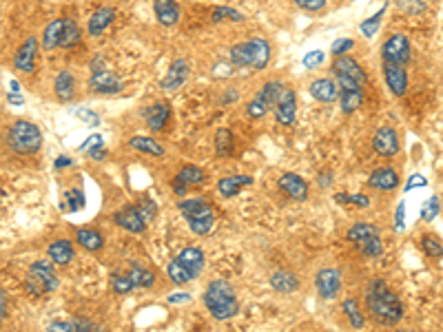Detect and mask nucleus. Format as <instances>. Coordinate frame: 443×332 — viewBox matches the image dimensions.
Wrapping results in <instances>:
<instances>
[{"label": "nucleus", "instance_id": "nucleus-18", "mask_svg": "<svg viewBox=\"0 0 443 332\" xmlns=\"http://www.w3.org/2000/svg\"><path fill=\"white\" fill-rule=\"evenodd\" d=\"M280 188H282L288 197L297 199V202H306V197H308V184H306V179L299 177L297 173H284V175L280 177Z\"/></svg>", "mask_w": 443, "mask_h": 332}, {"label": "nucleus", "instance_id": "nucleus-35", "mask_svg": "<svg viewBox=\"0 0 443 332\" xmlns=\"http://www.w3.org/2000/svg\"><path fill=\"white\" fill-rule=\"evenodd\" d=\"M80 38H82V32H80V27L76 25V20L71 18H67L65 20V32H63V40H60V47L63 49H69V47H73L80 43Z\"/></svg>", "mask_w": 443, "mask_h": 332}, {"label": "nucleus", "instance_id": "nucleus-37", "mask_svg": "<svg viewBox=\"0 0 443 332\" xmlns=\"http://www.w3.org/2000/svg\"><path fill=\"white\" fill-rule=\"evenodd\" d=\"M215 148H218V155H231L233 153V135L229 129H220L215 133Z\"/></svg>", "mask_w": 443, "mask_h": 332}, {"label": "nucleus", "instance_id": "nucleus-6", "mask_svg": "<svg viewBox=\"0 0 443 332\" xmlns=\"http://www.w3.org/2000/svg\"><path fill=\"white\" fill-rule=\"evenodd\" d=\"M7 142L16 153H36L43 144V133L34 122H27V120H18L12 124L7 133Z\"/></svg>", "mask_w": 443, "mask_h": 332}, {"label": "nucleus", "instance_id": "nucleus-22", "mask_svg": "<svg viewBox=\"0 0 443 332\" xmlns=\"http://www.w3.org/2000/svg\"><path fill=\"white\" fill-rule=\"evenodd\" d=\"M153 12L155 18L160 20V25L164 27H171L180 20V5H177V0H155Z\"/></svg>", "mask_w": 443, "mask_h": 332}, {"label": "nucleus", "instance_id": "nucleus-24", "mask_svg": "<svg viewBox=\"0 0 443 332\" xmlns=\"http://www.w3.org/2000/svg\"><path fill=\"white\" fill-rule=\"evenodd\" d=\"M368 184L372 188H379V190H392V188L399 186V175L392 168L383 166V168H377L375 173L370 175Z\"/></svg>", "mask_w": 443, "mask_h": 332}, {"label": "nucleus", "instance_id": "nucleus-52", "mask_svg": "<svg viewBox=\"0 0 443 332\" xmlns=\"http://www.w3.org/2000/svg\"><path fill=\"white\" fill-rule=\"evenodd\" d=\"M76 332H100V330H98V326L93 324V321H89V319H78V321H76Z\"/></svg>", "mask_w": 443, "mask_h": 332}, {"label": "nucleus", "instance_id": "nucleus-58", "mask_svg": "<svg viewBox=\"0 0 443 332\" xmlns=\"http://www.w3.org/2000/svg\"><path fill=\"white\" fill-rule=\"evenodd\" d=\"M0 304H3V308H0V317L7 319V293H5V290L0 293Z\"/></svg>", "mask_w": 443, "mask_h": 332}, {"label": "nucleus", "instance_id": "nucleus-3", "mask_svg": "<svg viewBox=\"0 0 443 332\" xmlns=\"http://www.w3.org/2000/svg\"><path fill=\"white\" fill-rule=\"evenodd\" d=\"M202 270H204V253L198 246H189L171 261L169 268H166V275H169L173 284L182 286L198 279Z\"/></svg>", "mask_w": 443, "mask_h": 332}, {"label": "nucleus", "instance_id": "nucleus-41", "mask_svg": "<svg viewBox=\"0 0 443 332\" xmlns=\"http://www.w3.org/2000/svg\"><path fill=\"white\" fill-rule=\"evenodd\" d=\"M233 20V23H242L244 20V16L240 14V12H235V9H231V7H215L213 9V16H211V20L213 23H220V20Z\"/></svg>", "mask_w": 443, "mask_h": 332}, {"label": "nucleus", "instance_id": "nucleus-59", "mask_svg": "<svg viewBox=\"0 0 443 332\" xmlns=\"http://www.w3.org/2000/svg\"><path fill=\"white\" fill-rule=\"evenodd\" d=\"M69 164H71V157H58L56 159V168H65Z\"/></svg>", "mask_w": 443, "mask_h": 332}, {"label": "nucleus", "instance_id": "nucleus-16", "mask_svg": "<svg viewBox=\"0 0 443 332\" xmlns=\"http://www.w3.org/2000/svg\"><path fill=\"white\" fill-rule=\"evenodd\" d=\"M38 52V40L36 38H27L25 43L18 47V52L14 56V67L23 74H32L34 71V60Z\"/></svg>", "mask_w": 443, "mask_h": 332}, {"label": "nucleus", "instance_id": "nucleus-9", "mask_svg": "<svg viewBox=\"0 0 443 332\" xmlns=\"http://www.w3.org/2000/svg\"><path fill=\"white\" fill-rule=\"evenodd\" d=\"M381 58L383 63H397V65H406L410 60V43L403 34H392L386 45L381 49Z\"/></svg>", "mask_w": 443, "mask_h": 332}, {"label": "nucleus", "instance_id": "nucleus-13", "mask_svg": "<svg viewBox=\"0 0 443 332\" xmlns=\"http://www.w3.org/2000/svg\"><path fill=\"white\" fill-rule=\"evenodd\" d=\"M315 286L319 290V297L321 299H334L341 288V277H339V270L334 268H323L317 273V279H315Z\"/></svg>", "mask_w": 443, "mask_h": 332}, {"label": "nucleus", "instance_id": "nucleus-44", "mask_svg": "<svg viewBox=\"0 0 443 332\" xmlns=\"http://www.w3.org/2000/svg\"><path fill=\"white\" fill-rule=\"evenodd\" d=\"M73 115H76L78 120H82V122H84V124H89V126H98V124H100V115L93 113V111H91V109H87V107L76 109V111H73Z\"/></svg>", "mask_w": 443, "mask_h": 332}, {"label": "nucleus", "instance_id": "nucleus-46", "mask_svg": "<svg viewBox=\"0 0 443 332\" xmlns=\"http://www.w3.org/2000/svg\"><path fill=\"white\" fill-rule=\"evenodd\" d=\"M266 102L258 96V100H253V102H249V107H246V113H249L251 118H264L266 115Z\"/></svg>", "mask_w": 443, "mask_h": 332}, {"label": "nucleus", "instance_id": "nucleus-14", "mask_svg": "<svg viewBox=\"0 0 443 332\" xmlns=\"http://www.w3.org/2000/svg\"><path fill=\"white\" fill-rule=\"evenodd\" d=\"M189 74H191L189 63H186L184 58H177V60H173V63H171L169 71H166V76L162 78L160 87L164 89V91H173V89L182 87L186 80H189Z\"/></svg>", "mask_w": 443, "mask_h": 332}, {"label": "nucleus", "instance_id": "nucleus-36", "mask_svg": "<svg viewBox=\"0 0 443 332\" xmlns=\"http://www.w3.org/2000/svg\"><path fill=\"white\" fill-rule=\"evenodd\" d=\"M341 308H343V313H346V317L350 319V326L357 328V330H361L363 324H366V319H363V315H361L357 299H346V301H343Z\"/></svg>", "mask_w": 443, "mask_h": 332}, {"label": "nucleus", "instance_id": "nucleus-51", "mask_svg": "<svg viewBox=\"0 0 443 332\" xmlns=\"http://www.w3.org/2000/svg\"><path fill=\"white\" fill-rule=\"evenodd\" d=\"M295 5L306 9V12H319V9L326 5V0H295Z\"/></svg>", "mask_w": 443, "mask_h": 332}, {"label": "nucleus", "instance_id": "nucleus-57", "mask_svg": "<svg viewBox=\"0 0 443 332\" xmlns=\"http://www.w3.org/2000/svg\"><path fill=\"white\" fill-rule=\"evenodd\" d=\"M186 301H191L189 295H171L169 297V304H186Z\"/></svg>", "mask_w": 443, "mask_h": 332}, {"label": "nucleus", "instance_id": "nucleus-45", "mask_svg": "<svg viewBox=\"0 0 443 332\" xmlns=\"http://www.w3.org/2000/svg\"><path fill=\"white\" fill-rule=\"evenodd\" d=\"M437 215H439V199L437 197L426 199V204H423V208H421V219L432 221Z\"/></svg>", "mask_w": 443, "mask_h": 332}, {"label": "nucleus", "instance_id": "nucleus-56", "mask_svg": "<svg viewBox=\"0 0 443 332\" xmlns=\"http://www.w3.org/2000/svg\"><path fill=\"white\" fill-rule=\"evenodd\" d=\"M7 100H9V104H23V102H25V98L21 96V91H12V93H7Z\"/></svg>", "mask_w": 443, "mask_h": 332}, {"label": "nucleus", "instance_id": "nucleus-34", "mask_svg": "<svg viewBox=\"0 0 443 332\" xmlns=\"http://www.w3.org/2000/svg\"><path fill=\"white\" fill-rule=\"evenodd\" d=\"M78 244H80L82 248L87 250H100L102 248V235L100 233H95V230H89V228H80L78 230Z\"/></svg>", "mask_w": 443, "mask_h": 332}, {"label": "nucleus", "instance_id": "nucleus-1", "mask_svg": "<svg viewBox=\"0 0 443 332\" xmlns=\"http://www.w3.org/2000/svg\"><path fill=\"white\" fill-rule=\"evenodd\" d=\"M366 304L370 308L372 317H375L379 324L386 326H395L403 317V306L399 297L388 290V286L383 284L381 279L370 281V286L366 290Z\"/></svg>", "mask_w": 443, "mask_h": 332}, {"label": "nucleus", "instance_id": "nucleus-29", "mask_svg": "<svg viewBox=\"0 0 443 332\" xmlns=\"http://www.w3.org/2000/svg\"><path fill=\"white\" fill-rule=\"evenodd\" d=\"M253 184V177L251 175H235V177H224L218 182V190L222 193V197H233L238 195L244 186Z\"/></svg>", "mask_w": 443, "mask_h": 332}, {"label": "nucleus", "instance_id": "nucleus-17", "mask_svg": "<svg viewBox=\"0 0 443 332\" xmlns=\"http://www.w3.org/2000/svg\"><path fill=\"white\" fill-rule=\"evenodd\" d=\"M383 76H386V82L390 87V91L395 96H403L408 89V76L403 65L397 63H383Z\"/></svg>", "mask_w": 443, "mask_h": 332}, {"label": "nucleus", "instance_id": "nucleus-2", "mask_svg": "<svg viewBox=\"0 0 443 332\" xmlns=\"http://www.w3.org/2000/svg\"><path fill=\"white\" fill-rule=\"evenodd\" d=\"M204 304L209 308V313L220 321L235 317L240 310V301H238V295H235V288L224 279L211 281L204 293Z\"/></svg>", "mask_w": 443, "mask_h": 332}, {"label": "nucleus", "instance_id": "nucleus-55", "mask_svg": "<svg viewBox=\"0 0 443 332\" xmlns=\"http://www.w3.org/2000/svg\"><path fill=\"white\" fill-rule=\"evenodd\" d=\"M415 186H426V177H423V175H412L410 182L406 184V190H412Z\"/></svg>", "mask_w": 443, "mask_h": 332}, {"label": "nucleus", "instance_id": "nucleus-28", "mask_svg": "<svg viewBox=\"0 0 443 332\" xmlns=\"http://www.w3.org/2000/svg\"><path fill=\"white\" fill-rule=\"evenodd\" d=\"M271 286L273 290H277V293H295V290L299 288V279L295 277L288 270H277V273L271 275Z\"/></svg>", "mask_w": 443, "mask_h": 332}, {"label": "nucleus", "instance_id": "nucleus-25", "mask_svg": "<svg viewBox=\"0 0 443 332\" xmlns=\"http://www.w3.org/2000/svg\"><path fill=\"white\" fill-rule=\"evenodd\" d=\"M65 20L67 18H58L54 23H49L47 29L43 32V49L45 52H52V49L60 47V40H63V32H65Z\"/></svg>", "mask_w": 443, "mask_h": 332}, {"label": "nucleus", "instance_id": "nucleus-54", "mask_svg": "<svg viewBox=\"0 0 443 332\" xmlns=\"http://www.w3.org/2000/svg\"><path fill=\"white\" fill-rule=\"evenodd\" d=\"M137 208H140V213H142V217H144L146 221H151V219L155 217V204H151V202H142Z\"/></svg>", "mask_w": 443, "mask_h": 332}, {"label": "nucleus", "instance_id": "nucleus-62", "mask_svg": "<svg viewBox=\"0 0 443 332\" xmlns=\"http://www.w3.org/2000/svg\"><path fill=\"white\" fill-rule=\"evenodd\" d=\"M401 332H410V330H401Z\"/></svg>", "mask_w": 443, "mask_h": 332}, {"label": "nucleus", "instance_id": "nucleus-19", "mask_svg": "<svg viewBox=\"0 0 443 332\" xmlns=\"http://www.w3.org/2000/svg\"><path fill=\"white\" fill-rule=\"evenodd\" d=\"M332 71H334V76H346V78L354 80V82H359V85L366 82V74H363V69L357 65V60L350 58V56L334 58Z\"/></svg>", "mask_w": 443, "mask_h": 332}, {"label": "nucleus", "instance_id": "nucleus-11", "mask_svg": "<svg viewBox=\"0 0 443 332\" xmlns=\"http://www.w3.org/2000/svg\"><path fill=\"white\" fill-rule=\"evenodd\" d=\"M122 87H124L122 80L115 74L106 71V69H102V71H93L91 78H89V89L100 96H115L122 91Z\"/></svg>", "mask_w": 443, "mask_h": 332}, {"label": "nucleus", "instance_id": "nucleus-43", "mask_svg": "<svg viewBox=\"0 0 443 332\" xmlns=\"http://www.w3.org/2000/svg\"><path fill=\"white\" fill-rule=\"evenodd\" d=\"M65 202H69V204H65V206H60V208H65V210H78V208H82L84 206V195L80 193V190H67L65 193Z\"/></svg>", "mask_w": 443, "mask_h": 332}, {"label": "nucleus", "instance_id": "nucleus-49", "mask_svg": "<svg viewBox=\"0 0 443 332\" xmlns=\"http://www.w3.org/2000/svg\"><path fill=\"white\" fill-rule=\"evenodd\" d=\"M323 52H310V54H306L304 56V67L306 69H317L321 63H323Z\"/></svg>", "mask_w": 443, "mask_h": 332}, {"label": "nucleus", "instance_id": "nucleus-4", "mask_svg": "<svg viewBox=\"0 0 443 332\" xmlns=\"http://www.w3.org/2000/svg\"><path fill=\"white\" fill-rule=\"evenodd\" d=\"M271 60V47L264 38H253L249 43L235 45L231 49V63L238 67L264 69Z\"/></svg>", "mask_w": 443, "mask_h": 332}, {"label": "nucleus", "instance_id": "nucleus-12", "mask_svg": "<svg viewBox=\"0 0 443 332\" xmlns=\"http://www.w3.org/2000/svg\"><path fill=\"white\" fill-rule=\"evenodd\" d=\"M372 146L381 157H392L399 153V137L397 131L390 126H379L375 137H372Z\"/></svg>", "mask_w": 443, "mask_h": 332}, {"label": "nucleus", "instance_id": "nucleus-26", "mask_svg": "<svg viewBox=\"0 0 443 332\" xmlns=\"http://www.w3.org/2000/svg\"><path fill=\"white\" fill-rule=\"evenodd\" d=\"M171 115V109L166 102H155L146 109V124H149L151 131H162L166 120Z\"/></svg>", "mask_w": 443, "mask_h": 332}, {"label": "nucleus", "instance_id": "nucleus-61", "mask_svg": "<svg viewBox=\"0 0 443 332\" xmlns=\"http://www.w3.org/2000/svg\"><path fill=\"white\" fill-rule=\"evenodd\" d=\"M89 155H91L93 159H102V157H104V151H98V148H93V151H91V153H89Z\"/></svg>", "mask_w": 443, "mask_h": 332}, {"label": "nucleus", "instance_id": "nucleus-8", "mask_svg": "<svg viewBox=\"0 0 443 332\" xmlns=\"http://www.w3.org/2000/svg\"><path fill=\"white\" fill-rule=\"evenodd\" d=\"M337 87H339V102L343 113H354L361 102H363V91L361 85L346 76H337Z\"/></svg>", "mask_w": 443, "mask_h": 332}, {"label": "nucleus", "instance_id": "nucleus-15", "mask_svg": "<svg viewBox=\"0 0 443 332\" xmlns=\"http://www.w3.org/2000/svg\"><path fill=\"white\" fill-rule=\"evenodd\" d=\"M113 221L117 226H122L124 230H129V233H142L146 228V219L142 217L140 208H133V206H126L122 210H117L113 215Z\"/></svg>", "mask_w": 443, "mask_h": 332}, {"label": "nucleus", "instance_id": "nucleus-60", "mask_svg": "<svg viewBox=\"0 0 443 332\" xmlns=\"http://www.w3.org/2000/svg\"><path fill=\"white\" fill-rule=\"evenodd\" d=\"M403 208H406L403 204H399V208H397V226L399 228H403Z\"/></svg>", "mask_w": 443, "mask_h": 332}, {"label": "nucleus", "instance_id": "nucleus-48", "mask_svg": "<svg viewBox=\"0 0 443 332\" xmlns=\"http://www.w3.org/2000/svg\"><path fill=\"white\" fill-rule=\"evenodd\" d=\"M334 199H337L339 204H348V202H352V204L363 206V208H366V206L370 204L366 195H334Z\"/></svg>", "mask_w": 443, "mask_h": 332}, {"label": "nucleus", "instance_id": "nucleus-50", "mask_svg": "<svg viewBox=\"0 0 443 332\" xmlns=\"http://www.w3.org/2000/svg\"><path fill=\"white\" fill-rule=\"evenodd\" d=\"M100 146H102V135L93 133L91 137H87L84 142L80 144V151H84V153H91L93 148H100Z\"/></svg>", "mask_w": 443, "mask_h": 332}, {"label": "nucleus", "instance_id": "nucleus-32", "mask_svg": "<svg viewBox=\"0 0 443 332\" xmlns=\"http://www.w3.org/2000/svg\"><path fill=\"white\" fill-rule=\"evenodd\" d=\"M129 146H131V148H135V151H140V153H149V155H157V157H162V155H164L162 144H157L155 140H151V137H142V135L131 137Z\"/></svg>", "mask_w": 443, "mask_h": 332}, {"label": "nucleus", "instance_id": "nucleus-27", "mask_svg": "<svg viewBox=\"0 0 443 332\" xmlns=\"http://www.w3.org/2000/svg\"><path fill=\"white\" fill-rule=\"evenodd\" d=\"M47 255H49V259L54 261V264H58V266H67L69 261L73 259V246L69 244L67 239H58V241H54L52 246H49Z\"/></svg>", "mask_w": 443, "mask_h": 332}, {"label": "nucleus", "instance_id": "nucleus-42", "mask_svg": "<svg viewBox=\"0 0 443 332\" xmlns=\"http://www.w3.org/2000/svg\"><path fill=\"white\" fill-rule=\"evenodd\" d=\"M111 288L115 290V293L126 295L133 290V284H131V279L126 277V273H113L111 275Z\"/></svg>", "mask_w": 443, "mask_h": 332}, {"label": "nucleus", "instance_id": "nucleus-33", "mask_svg": "<svg viewBox=\"0 0 443 332\" xmlns=\"http://www.w3.org/2000/svg\"><path fill=\"white\" fill-rule=\"evenodd\" d=\"M284 91H286V89H284L282 82H266L264 89L260 91V98L266 102V107H277Z\"/></svg>", "mask_w": 443, "mask_h": 332}, {"label": "nucleus", "instance_id": "nucleus-10", "mask_svg": "<svg viewBox=\"0 0 443 332\" xmlns=\"http://www.w3.org/2000/svg\"><path fill=\"white\" fill-rule=\"evenodd\" d=\"M29 284H36V288L45 290V293H54L58 288V275L54 273L52 264H47V261H34L32 268H29Z\"/></svg>", "mask_w": 443, "mask_h": 332}, {"label": "nucleus", "instance_id": "nucleus-21", "mask_svg": "<svg viewBox=\"0 0 443 332\" xmlns=\"http://www.w3.org/2000/svg\"><path fill=\"white\" fill-rule=\"evenodd\" d=\"M310 93L315 100H319V102L330 104L334 100H339V87H337V82H332L330 78H319L310 82Z\"/></svg>", "mask_w": 443, "mask_h": 332}, {"label": "nucleus", "instance_id": "nucleus-38", "mask_svg": "<svg viewBox=\"0 0 443 332\" xmlns=\"http://www.w3.org/2000/svg\"><path fill=\"white\" fill-rule=\"evenodd\" d=\"M204 170L202 168H198V166H193V164H189V166H184L180 173H177V179H182L184 184H202L204 182Z\"/></svg>", "mask_w": 443, "mask_h": 332}, {"label": "nucleus", "instance_id": "nucleus-23", "mask_svg": "<svg viewBox=\"0 0 443 332\" xmlns=\"http://www.w3.org/2000/svg\"><path fill=\"white\" fill-rule=\"evenodd\" d=\"M113 18H115V9L113 7H98V12H93V16L89 18L87 32L91 36H100L104 29L113 23Z\"/></svg>", "mask_w": 443, "mask_h": 332}, {"label": "nucleus", "instance_id": "nucleus-5", "mask_svg": "<svg viewBox=\"0 0 443 332\" xmlns=\"http://www.w3.org/2000/svg\"><path fill=\"white\" fill-rule=\"evenodd\" d=\"M177 206H180V210L184 213V217H186V221H189V226L195 235H209L211 233V228L215 224V213L206 199H200V197L184 199V202H180Z\"/></svg>", "mask_w": 443, "mask_h": 332}, {"label": "nucleus", "instance_id": "nucleus-53", "mask_svg": "<svg viewBox=\"0 0 443 332\" xmlns=\"http://www.w3.org/2000/svg\"><path fill=\"white\" fill-rule=\"evenodd\" d=\"M49 332H76V326L67 324V321H54V324H49Z\"/></svg>", "mask_w": 443, "mask_h": 332}, {"label": "nucleus", "instance_id": "nucleus-20", "mask_svg": "<svg viewBox=\"0 0 443 332\" xmlns=\"http://www.w3.org/2000/svg\"><path fill=\"white\" fill-rule=\"evenodd\" d=\"M295 111H297V96L291 89H286L280 100V104L275 107V118H277V122L284 124V126H291L295 122Z\"/></svg>", "mask_w": 443, "mask_h": 332}, {"label": "nucleus", "instance_id": "nucleus-39", "mask_svg": "<svg viewBox=\"0 0 443 332\" xmlns=\"http://www.w3.org/2000/svg\"><path fill=\"white\" fill-rule=\"evenodd\" d=\"M386 7H388V5H383L375 16H370V18H366V20H363V23H361V34L366 36V38H372V36L377 34L381 18H383V14H386Z\"/></svg>", "mask_w": 443, "mask_h": 332}, {"label": "nucleus", "instance_id": "nucleus-30", "mask_svg": "<svg viewBox=\"0 0 443 332\" xmlns=\"http://www.w3.org/2000/svg\"><path fill=\"white\" fill-rule=\"evenodd\" d=\"M73 76L69 71H60L56 76V82H54V91L56 96L63 100V102H69L73 98Z\"/></svg>", "mask_w": 443, "mask_h": 332}, {"label": "nucleus", "instance_id": "nucleus-31", "mask_svg": "<svg viewBox=\"0 0 443 332\" xmlns=\"http://www.w3.org/2000/svg\"><path fill=\"white\" fill-rule=\"evenodd\" d=\"M126 277L131 279L133 288H151L155 284V275L151 270L140 268V266H133L131 270H126Z\"/></svg>", "mask_w": 443, "mask_h": 332}, {"label": "nucleus", "instance_id": "nucleus-47", "mask_svg": "<svg viewBox=\"0 0 443 332\" xmlns=\"http://www.w3.org/2000/svg\"><path fill=\"white\" fill-rule=\"evenodd\" d=\"M352 45H354V43H352L350 38H339V40H334V45H332L330 52H332V56H334V58L346 56V52H350Z\"/></svg>", "mask_w": 443, "mask_h": 332}, {"label": "nucleus", "instance_id": "nucleus-7", "mask_svg": "<svg viewBox=\"0 0 443 332\" xmlns=\"http://www.w3.org/2000/svg\"><path fill=\"white\" fill-rule=\"evenodd\" d=\"M348 241L368 257H379L383 253V244L379 237V230L370 224H354L348 230Z\"/></svg>", "mask_w": 443, "mask_h": 332}, {"label": "nucleus", "instance_id": "nucleus-40", "mask_svg": "<svg viewBox=\"0 0 443 332\" xmlns=\"http://www.w3.org/2000/svg\"><path fill=\"white\" fill-rule=\"evenodd\" d=\"M421 248L428 257H443V244L435 237V235H423L421 239Z\"/></svg>", "mask_w": 443, "mask_h": 332}]
</instances>
